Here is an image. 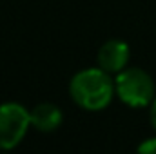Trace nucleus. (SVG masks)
Segmentation results:
<instances>
[{"label": "nucleus", "instance_id": "f257e3e1", "mask_svg": "<svg viewBox=\"0 0 156 154\" xmlns=\"http://www.w3.org/2000/svg\"><path fill=\"white\" fill-rule=\"evenodd\" d=\"M115 85L109 78V73L100 69H83L71 78L69 94L73 102L85 111H100L111 103Z\"/></svg>", "mask_w": 156, "mask_h": 154}, {"label": "nucleus", "instance_id": "f03ea898", "mask_svg": "<svg viewBox=\"0 0 156 154\" xmlns=\"http://www.w3.org/2000/svg\"><path fill=\"white\" fill-rule=\"evenodd\" d=\"M118 98L129 107H145L154 100V83L144 69L131 67L120 71L115 82Z\"/></svg>", "mask_w": 156, "mask_h": 154}, {"label": "nucleus", "instance_id": "7ed1b4c3", "mask_svg": "<svg viewBox=\"0 0 156 154\" xmlns=\"http://www.w3.org/2000/svg\"><path fill=\"white\" fill-rule=\"evenodd\" d=\"M31 125L29 111L15 102L0 105V149L9 151L16 147Z\"/></svg>", "mask_w": 156, "mask_h": 154}, {"label": "nucleus", "instance_id": "20e7f679", "mask_svg": "<svg viewBox=\"0 0 156 154\" xmlns=\"http://www.w3.org/2000/svg\"><path fill=\"white\" fill-rule=\"evenodd\" d=\"M129 62V45L122 40H109L98 51V65L107 73H120Z\"/></svg>", "mask_w": 156, "mask_h": 154}, {"label": "nucleus", "instance_id": "39448f33", "mask_svg": "<svg viewBox=\"0 0 156 154\" xmlns=\"http://www.w3.org/2000/svg\"><path fill=\"white\" fill-rule=\"evenodd\" d=\"M31 125L42 132H51L60 127L62 111L53 103H38L31 113Z\"/></svg>", "mask_w": 156, "mask_h": 154}, {"label": "nucleus", "instance_id": "423d86ee", "mask_svg": "<svg viewBox=\"0 0 156 154\" xmlns=\"http://www.w3.org/2000/svg\"><path fill=\"white\" fill-rule=\"evenodd\" d=\"M138 152H144V154H156V138L144 140V142L138 145Z\"/></svg>", "mask_w": 156, "mask_h": 154}, {"label": "nucleus", "instance_id": "0eeeda50", "mask_svg": "<svg viewBox=\"0 0 156 154\" xmlns=\"http://www.w3.org/2000/svg\"><path fill=\"white\" fill-rule=\"evenodd\" d=\"M151 123L154 125V129H156V98L151 102Z\"/></svg>", "mask_w": 156, "mask_h": 154}]
</instances>
